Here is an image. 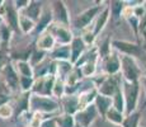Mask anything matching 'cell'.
I'll return each instance as SVG.
<instances>
[{"mask_svg": "<svg viewBox=\"0 0 146 127\" xmlns=\"http://www.w3.org/2000/svg\"><path fill=\"white\" fill-rule=\"evenodd\" d=\"M121 75L123 81L127 83H139L141 80L142 69L136 59L121 55Z\"/></svg>", "mask_w": 146, "mask_h": 127, "instance_id": "6da1fadb", "label": "cell"}, {"mask_svg": "<svg viewBox=\"0 0 146 127\" xmlns=\"http://www.w3.org/2000/svg\"><path fill=\"white\" fill-rule=\"evenodd\" d=\"M60 108V103L57 99L52 97H44V95L32 94L29 97V111L33 113H52Z\"/></svg>", "mask_w": 146, "mask_h": 127, "instance_id": "7a4b0ae2", "label": "cell"}, {"mask_svg": "<svg viewBox=\"0 0 146 127\" xmlns=\"http://www.w3.org/2000/svg\"><path fill=\"white\" fill-rule=\"evenodd\" d=\"M122 92L126 100V116L131 114L133 112L139 111V100H140V92H141V84L139 83H122Z\"/></svg>", "mask_w": 146, "mask_h": 127, "instance_id": "3957f363", "label": "cell"}, {"mask_svg": "<svg viewBox=\"0 0 146 127\" xmlns=\"http://www.w3.org/2000/svg\"><path fill=\"white\" fill-rule=\"evenodd\" d=\"M122 83H123V79L121 74L113 75V76L106 75L103 81L97 86L98 93L102 95H106V97L113 98V95L122 88Z\"/></svg>", "mask_w": 146, "mask_h": 127, "instance_id": "277c9868", "label": "cell"}, {"mask_svg": "<svg viewBox=\"0 0 146 127\" xmlns=\"http://www.w3.org/2000/svg\"><path fill=\"white\" fill-rule=\"evenodd\" d=\"M112 49H114L119 55L131 56V57H139L142 53V47L140 43H135L125 39H113L112 41Z\"/></svg>", "mask_w": 146, "mask_h": 127, "instance_id": "5b68a950", "label": "cell"}, {"mask_svg": "<svg viewBox=\"0 0 146 127\" xmlns=\"http://www.w3.org/2000/svg\"><path fill=\"white\" fill-rule=\"evenodd\" d=\"M103 8L100 7V5H94V7H90L89 9L84 10L83 13H80L79 15L76 17V18L74 19V22H72V25H74L76 29H88L89 24L92 23V22L95 21V18L98 17V14L102 12Z\"/></svg>", "mask_w": 146, "mask_h": 127, "instance_id": "8992f818", "label": "cell"}, {"mask_svg": "<svg viewBox=\"0 0 146 127\" xmlns=\"http://www.w3.org/2000/svg\"><path fill=\"white\" fill-rule=\"evenodd\" d=\"M47 31H50V32L52 33V36L55 37L56 42H57L60 46H69V45H71L72 39H74L71 31H70L67 27H65V25L51 24Z\"/></svg>", "mask_w": 146, "mask_h": 127, "instance_id": "52a82bcc", "label": "cell"}, {"mask_svg": "<svg viewBox=\"0 0 146 127\" xmlns=\"http://www.w3.org/2000/svg\"><path fill=\"white\" fill-rule=\"evenodd\" d=\"M103 71L108 76L121 74V55L118 52H111L103 59Z\"/></svg>", "mask_w": 146, "mask_h": 127, "instance_id": "ba28073f", "label": "cell"}, {"mask_svg": "<svg viewBox=\"0 0 146 127\" xmlns=\"http://www.w3.org/2000/svg\"><path fill=\"white\" fill-rule=\"evenodd\" d=\"M98 116H99V113H98L95 106L94 104H90V106L80 109V111L75 114V120H76V123H79L80 126L89 127L95 120H97Z\"/></svg>", "mask_w": 146, "mask_h": 127, "instance_id": "9c48e42d", "label": "cell"}, {"mask_svg": "<svg viewBox=\"0 0 146 127\" xmlns=\"http://www.w3.org/2000/svg\"><path fill=\"white\" fill-rule=\"evenodd\" d=\"M51 12H52L53 18L57 21V23L60 25H65V27H67V25L70 24V15H69L67 8H66V5L64 1H61V0L52 1Z\"/></svg>", "mask_w": 146, "mask_h": 127, "instance_id": "30bf717a", "label": "cell"}, {"mask_svg": "<svg viewBox=\"0 0 146 127\" xmlns=\"http://www.w3.org/2000/svg\"><path fill=\"white\" fill-rule=\"evenodd\" d=\"M1 71L4 74V81L7 83V85L9 86L12 92H17V90L21 89L19 88V75L17 72L15 67L13 66V64H7Z\"/></svg>", "mask_w": 146, "mask_h": 127, "instance_id": "8fae6325", "label": "cell"}, {"mask_svg": "<svg viewBox=\"0 0 146 127\" xmlns=\"http://www.w3.org/2000/svg\"><path fill=\"white\" fill-rule=\"evenodd\" d=\"M61 106H62L64 113L75 116L80 111V103H79V97L78 95H65L60 99Z\"/></svg>", "mask_w": 146, "mask_h": 127, "instance_id": "7c38bea8", "label": "cell"}, {"mask_svg": "<svg viewBox=\"0 0 146 127\" xmlns=\"http://www.w3.org/2000/svg\"><path fill=\"white\" fill-rule=\"evenodd\" d=\"M5 12L3 13L5 21L8 23V27L14 32L19 31V13L14 8V5H5Z\"/></svg>", "mask_w": 146, "mask_h": 127, "instance_id": "4fadbf2b", "label": "cell"}, {"mask_svg": "<svg viewBox=\"0 0 146 127\" xmlns=\"http://www.w3.org/2000/svg\"><path fill=\"white\" fill-rule=\"evenodd\" d=\"M85 49H86V46L83 42L81 37H74L71 45H70V50H71V60H70V63L74 65V66L81 59V56L85 53Z\"/></svg>", "mask_w": 146, "mask_h": 127, "instance_id": "5bb4252c", "label": "cell"}, {"mask_svg": "<svg viewBox=\"0 0 146 127\" xmlns=\"http://www.w3.org/2000/svg\"><path fill=\"white\" fill-rule=\"evenodd\" d=\"M109 17H111V9H109V5L103 7L102 12L98 14V17L95 18L94 24H93V32L95 33V36H98L107 25L109 21Z\"/></svg>", "mask_w": 146, "mask_h": 127, "instance_id": "9a60e30c", "label": "cell"}, {"mask_svg": "<svg viewBox=\"0 0 146 127\" xmlns=\"http://www.w3.org/2000/svg\"><path fill=\"white\" fill-rule=\"evenodd\" d=\"M55 45H56V39L50 31L43 32L40 37H38V41H37V49L38 50L44 51V52L52 51L55 49Z\"/></svg>", "mask_w": 146, "mask_h": 127, "instance_id": "2e32d148", "label": "cell"}, {"mask_svg": "<svg viewBox=\"0 0 146 127\" xmlns=\"http://www.w3.org/2000/svg\"><path fill=\"white\" fill-rule=\"evenodd\" d=\"M94 106L97 108L98 113H99L100 117L106 118V114L109 109L112 108L113 106V102H112V98L109 97H106V95H102V94H98L97 98H95V102H94Z\"/></svg>", "mask_w": 146, "mask_h": 127, "instance_id": "e0dca14e", "label": "cell"}, {"mask_svg": "<svg viewBox=\"0 0 146 127\" xmlns=\"http://www.w3.org/2000/svg\"><path fill=\"white\" fill-rule=\"evenodd\" d=\"M99 94L98 93V89L95 88V86H92V88L84 90V92H81L78 97H79V103H80V109L85 108V107L90 106V104H94L95 102V98H97V95Z\"/></svg>", "mask_w": 146, "mask_h": 127, "instance_id": "ac0fdd59", "label": "cell"}, {"mask_svg": "<svg viewBox=\"0 0 146 127\" xmlns=\"http://www.w3.org/2000/svg\"><path fill=\"white\" fill-rule=\"evenodd\" d=\"M42 4L40 1H33V0H31L29 5L26 8V10L23 12V14L26 17H28L29 19H32L35 23H37L38 21H40L41 15H42Z\"/></svg>", "mask_w": 146, "mask_h": 127, "instance_id": "d6986e66", "label": "cell"}, {"mask_svg": "<svg viewBox=\"0 0 146 127\" xmlns=\"http://www.w3.org/2000/svg\"><path fill=\"white\" fill-rule=\"evenodd\" d=\"M51 59L56 63L58 61H70L71 60V50L70 46H58L51 51Z\"/></svg>", "mask_w": 146, "mask_h": 127, "instance_id": "ffe728a7", "label": "cell"}, {"mask_svg": "<svg viewBox=\"0 0 146 127\" xmlns=\"http://www.w3.org/2000/svg\"><path fill=\"white\" fill-rule=\"evenodd\" d=\"M52 19H53V15H52L51 10H44V12L42 13L40 21L37 22V25H36V32H37V35L41 36L42 33L48 29L50 25L52 23Z\"/></svg>", "mask_w": 146, "mask_h": 127, "instance_id": "44dd1931", "label": "cell"}, {"mask_svg": "<svg viewBox=\"0 0 146 127\" xmlns=\"http://www.w3.org/2000/svg\"><path fill=\"white\" fill-rule=\"evenodd\" d=\"M15 70L19 76H26V78H36L33 66L29 61H17L15 63Z\"/></svg>", "mask_w": 146, "mask_h": 127, "instance_id": "7402d4cb", "label": "cell"}, {"mask_svg": "<svg viewBox=\"0 0 146 127\" xmlns=\"http://www.w3.org/2000/svg\"><path fill=\"white\" fill-rule=\"evenodd\" d=\"M36 25H37V23H35L32 19L26 17L23 13L19 14V31H22V33L28 35V33L33 32L36 29Z\"/></svg>", "mask_w": 146, "mask_h": 127, "instance_id": "603a6c76", "label": "cell"}, {"mask_svg": "<svg viewBox=\"0 0 146 127\" xmlns=\"http://www.w3.org/2000/svg\"><path fill=\"white\" fill-rule=\"evenodd\" d=\"M125 117H126V114L121 113L119 111L114 109L113 107H112L106 114V120L108 121V122L113 123V125H116V126H119V127L122 126L123 121H125Z\"/></svg>", "mask_w": 146, "mask_h": 127, "instance_id": "cb8c5ba5", "label": "cell"}, {"mask_svg": "<svg viewBox=\"0 0 146 127\" xmlns=\"http://www.w3.org/2000/svg\"><path fill=\"white\" fill-rule=\"evenodd\" d=\"M126 8V1H121V0H112L109 1V9H111V15H113V18L116 21L122 17V13Z\"/></svg>", "mask_w": 146, "mask_h": 127, "instance_id": "d4e9b609", "label": "cell"}, {"mask_svg": "<svg viewBox=\"0 0 146 127\" xmlns=\"http://www.w3.org/2000/svg\"><path fill=\"white\" fill-rule=\"evenodd\" d=\"M112 102H113V108L119 111L121 113L126 114V100H125V95H123V92H122V88H121L116 94L113 95L112 98Z\"/></svg>", "mask_w": 146, "mask_h": 127, "instance_id": "484cf974", "label": "cell"}, {"mask_svg": "<svg viewBox=\"0 0 146 127\" xmlns=\"http://www.w3.org/2000/svg\"><path fill=\"white\" fill-rule=\"evenodd\" d=\"M56 125L57 127H75L76 125V120H75V116L62 113L57 117H55Z\"/></svg>", "mask_w": 146, "mask_h": 127, "instance_id": "4316f807", "label": "cell"}, {"mask_svg": "<svg viewBox=\"0 0 146 127\" xmlns=\"http://www.w3.org/2000/svg\"><path fill=\"white\" fill-rule=\"evenodd\" d=\"M141 116H142V113L140 111H136L131 114H127L125 117V121H123L121 127H140Z\"/></svg>", "mask_w": 146, "mask_h": 127, "instance_id": "83f0119b", "label": "cell"}, {"mask_svg": "<svg viewBox=\"0 0 146 127\" xmlns=\"http://www.w3.org/2000/svg\"><path fill=\"white\" fill-rule=\"evenodd\" d=\"M65 86H66L65 80L56 76V83H55V86H53L52 98H55V99H61L62 97H65Z\"/></svg>", "mask_w": 146, "mask_h": 127, "instance_id": "f1b7e54d", "label": "cell"}, {"mask_svg": "<svg viewBox=\"0 0 146 127\" xmlns=\"http://www.w3.org/2000/svg\"><path fill=\"white\" fill-rule=\"evenodd\" d=\"M35 84V78H26V76H19V88L23 93H31Z\"/></svg>", "mask_w": 146, "mask_h": 127, "instance_id": "f546056e", "label": "cell"}, {"mask_svg": "<svg viewBox=\"0 0 146 127\" xmlns=\"http://www.w3.org/2000/svg\"><path fill=\"white\" fill-rule=\"evenodd\" d=\"M44 56H46V52L44 51H41V50H36V51H33V53H32V56H31V65H32L33 67L35 66H37L38 64H41L42 61L44 60Z\"/></svg>", "mask_w": 146, "mask_h": 127, "instance_id": "4dcf8cb0", "label": "cell"}, {"mask_svg": "<svg viewBox=\"0 0 146 127\" xmlns=\"http://www.w3.org/2000/svg\"><path fill=\"white\" fill-rule=\"evenodd\" d=\"M95 38H97V36H95V33L93 32V28H92V31L90 29H84L81 39H83V42L85 43V46H93L94 42H95Z\"/></svg>", "mask_w": 146, "mask_h": 127, "instance_id": "1f68e13d", "label": "cell"}, {"mask_svg": "<svg viewBox=\"0 0 146 127\" xmlns=\"http://www.w3.org/2000/svg\"><path fill=\"white\" fill-rule=\"evenodd\" d=\"M126 21L128 22L130 27L132 28L135 36H136V37H139V35H141V33H140V19L136 18L135 15H131V17H128V18H126Z\"/></svg>", "mask_w": 146, "mask_h": 127, "instance_id": "d6a6232c", "label": "cell"}, {"mask_svg": "<svg viewBox=\"0 0 146 127\" xmlns=\"http://www.w3.org/2000/svg\"><path fill=\"white\" fill-rule=\"evenodd\" d=\"M13 114V107L8 103H4L0 106V118L3 120H8Z\"/></svg>", "mask_w": 146, "mask_h": 127, "instance_id": "836d02e7", "label": "cell"}, {"mask_svg": "<svg viewBox=\"0 0 146 127\" xmlns=\"http://www.w3.org/2000/svg\"><path fill=\"white\" fill-rule=\"evenodd\" d=\"M10 36H12V33H10V28L8 27V25H1V27H0V38H1L3 43L9 42Z\"/></svg>", "mask_w": 146, "mask_h": 127, "instance_id": "e575fe53", "label": "cell"}, {"mask_svg": "<svg viewBox=\"0 0 146 127\" xmlns=\"http://www.w3.org/2000/svg\"><path fill=\"white\" fill-rule=\"evenodd\" d=\"M44 121L46 120L42 117V113H33V117L29 122V127H41Z\"/></svg>", "mask_w": 146, "mask_h": 127, "instance_id": "d590c367", "label": "cell"}, {"mask_svg": "<svg viewBox=\"0 0 146 127\" xmlns=\"http://www.w3.org/2000/svg\"><path fill=\"white\" fill-rule=\"evenodd\" d=\"M144 14H145V1H141L139 5L133 7V15L136 18L141 19L144 17Z\"/></svg>", "mask_w": 146, "mask_h": 127, "instance_id": "8d00e7d4", "label": "cell"}, {"mask_svg": "<svg viewBox=\"0 0 146 127\" xmlns=\"http://www.w3.org/2000/svg\"><path fill=\"white\" fill-rule=\"evenodd\" d=\"M29 3L31 0H15V1H13V4L17 10H26V8L29 5Z\"/></svg>", "mask_w": 146, "mask_h": 127, "instance_id": "74e56055", "label": "cell"}, {"mask_svg": "<svg viewBox=\"0 0 146 127\" xmlns=\"http://www.w3.org/2000/svg\"><path fill=\"white\" fill-rule=\"evenodd\" d=\"M41 127H57V125H56L55 118H52V120H46L41 125Z\"/></svg>", "mask_w": 146, "mask_h": 127, "instance_id": "f35d334b", "label": "cell"}, {"mask_svg": "<svg viewBox=\"0 0 146 127\" xmlns=\"http://www.w3.org/2000/svg\"><path fill=\"white\" fill-rule=\"evenodd\" d=\"M5 65H7V56L3 51H0V70L4 69Z\"/></svg>", "mask_w": 146, "mask_h": 127, "instance_id": "ab89813d", "label": "cell"}, {"mask_svg": "<svg viewBox=\"0 0 146 127\" xmlns=\"http://www.w3.org/2000/svg\"><path fill=\"white\" fill-rule=\"evenodd\" d=\"M140 84H141L142 89H144V93H145V102H144V107H146V79H145V78H141V80H140Z\"/></svg>", "mask_w": 146, "mask_h": 127, "instance_id": "60d3db41", "label": "cell"}, {"mask_svg": "<svg viewBox=\"0 0 146 127\" xmlns=\"http://www.w3.org/2000/svg\"><path fill=\"white\" fill-rule=\"evenodd\" d=\"M142 78L146 79V64L144 65V69H142Z\"/></svg>", "mask_w": 146, "mask_h": 127, "instance_id": "b9f144b4", "label": "cell"}, {"mask_svg": "<svg viewBox=\"0 0 146 127\" xmlns=\"http://www.w3.org/2000/svg\"><path fill=\"white\" fill-rule=\"evenodd\" d=\"M3 4H5V1H3V0H0V8H3V7H4V5H3Z\"/></svg>", "mask_w": 146, "mask_h": 127, "instance_id": "7bdbcfd3", "label": "cell"}, {"mask_svg": "<svg viewBox=\"0 0 146 127\" xmlns=\"http://www.w3.org/2000/svg\"><path fill=\"white\" fill-rule=\"evenodd\" d=\"M75 127H83V126H80L79 123H76V125H75Z\"/></svg>", "mask_w": 146, "mask_h": 127, "instance_id": "ee69618b", "label": "cell"}, {"mask_svg": "<svg viewBox=\"0 0 146 127\" xmlns=\"http://www.w3.org/2000/svg\"><path fill=\"white\" fill-rule=\"evenodd\" d=\"M1 21H3V17H1V15H0V22H1Z\"/></svg>", "mask_w": 146, "mask_h": 127, "instance_id": "f6af8a7d", "label": "cell"}, {"mask_svg": "<svg viewBox=\"0 0 146 127\" xmlns=\"http://www.w3.org/2000/svg\"><path fill=\"white\" fill-rule=\"evenodd\" d=\"M0 42H1V38H0Z\"/></svg>", "mask_w": 146, "mask_h": 127, "instance_id": "bcb514c9", "label": "cell"}, {"mask_svg": "<svg viewBox=\"0 0 146 127\" xmlns=\"http://www.w3.org/2000/svg\"><path fill=\"white\" fill-rule=\"evenodd\" d=\"M140 127H141V126H140Z\"/></svg>", "mask_w": 146, "mask_h": 127, "instance_id": "7dc6e473", "label": "cell"}]
</instances>
